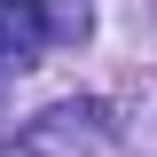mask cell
Returning <instances> with one entry per match:
<instances>
[{
	"label": "cell",
	"mask_w": 157,
	"mask_h": 157,
	"mask_svg": "<svg viewBox=\"0 0 157 157\" xmlns=\"http://www.w3.org/2000/svg\"><path fill=\"white\" fill-rule=\"evenodd\" d=\"M55 39H47V16L39 0H0V71H32Z\"/></svg>",
	"instance_id": "7a4b0ae2"
},
{
	"label": "cell",
	"mask_w": 157,
	"mask_h": 157,
	"mask_svg": "<svg viewBox=\"0 0 157 157\" xmlns=\"http://www.w3.org/2000/svg\"><path fill=\"white\" fill-rule=\"evenodd\" d=\"M102 134H110V110L94 94H71V102H47L39 118H24V157H94Z\"/></svg>",
	"instance_id": "6da1fadb"
},
{
	"label": "cell",
	"mask_w": 157,
	"mask_h": 157,
	"mask_svg": "<svg viewBox=\"0 0 157 157\" xmlns=\"http://www.w3.org/2000/svg\"><path fill=\"white\" fill-rule=\"evenodd\" d=\"M39 16H47L55 47H86L94 39V0H39Z\"/></svg>",
	"instance_id": "3957f363"
}]
</instances>
